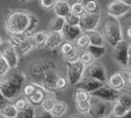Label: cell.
Listing matches in <instances>:
<instances>
[{"label": "cell", "instance_id": "6da1fadb", "mask_svg": "<svg viewBox=\"0 0 131 118\" xmlns=\"http://www.w3.org/2000/svg\"><path fill=\"white\" fill-rule=\"evenodd\" d=\"M38 24L37 15L21 9L9 10L4 18V30L7 33L15 34L18 32H34Z\"/></svg>", "mask_w": 131, "mask_h": 118}, {"label": "cell", "instance_id": "7a4b0ae2", "mask_svg": "<svg viewBox=\"0 0 131 118\" xmlns=\"http://www.w3.org/2000/svg\"><path fill=\"white\" fill-rule=\"evenodd\" d=\"M102 34L105 42H107L111 47H115L120 41L124 39L122 24L117 20V18L108 15L104 22Z\"/></svg>", "mask_w": 131, "mask_h": 118}, {"label": "cell", "instance_id": "3957f363", "mask_svg": "<svg viewBox=\"0 0 131 118\" xmlns=\"http://www.w3.org/2000/svg\"><path fill=\"white\" fill-rule=\"evenodd\" d=\"M111 107H112V102H107L91 96L90 110L88 113L92 118L108 117L111 116Z\"/></svg>", "mask_w": 131, "mask_h": 118}, {"label": "cell", "instance_id": "277c9868", "mask_svg": "<svg viewBox=\"0 0 131 118\" xmlns=\"http://www.w3.org/2000/svg\"><path fill=\"white\" fill-rule=\"evenodd\" d=\"M66 70H67V80L70 85L76 86L83 77L85 72V66L81 64L80 61L74 63H65Z\"/></svg>", "mask_w": 131, "mask_h": 118}, {"label": "cell", "instance_id": "5b68a950", "mask_svg": "<svg viewBox=\"0 0 131 118\" xmlns=\"http://www.w3.org/2000/svg\"><path fill=\"white\" fill-rule=\"evenodd\" d=\"M113 58L122 67L127 68L129 63V44L124 39L113 47Z\"/></svg>", "mask_w": 131, "mask_h": 118}, {"label": "cell", "instance_id": "8992f818", "mask_svg": "<svg viewBox=\"0 0 131 118\" xmlns=\"http://www.w3.org/2000/svg\"><path fill=\"white\" fill-rule=\"evenodd\" d=\"M84 76H88L93 79H96L103 84H106L107 79H108V75H107V72H106L104 65L98 61H95L93 64L85 68Z\"/></svg>", "mask_w": 131, "mask_h": 118}, {"label": "cell", "instance_id": "52a82bcc", "mask_svg": "<svg viewBox=\"0 0 131 118\" xmlns=\"http://www.w3.org/2000/svg\"><path fill=\"white\" fill-rule=\"evenodd\" d=\"M60 73L58 72L57 66L53 68L47 70L42 75V84L41 86L43 87V89L47 91L48 93L52 94H57L56 90V81L58 78V76Z\"/></svg>", "mask_w": 131, "mask_h": 118}, {"label": "cell", "instance_id": "ba28073f", "mask_svg": "<svg viewBox=\"0 0 131 118\" xmlns=\"http://www.w3.org/2000/svg\"><path fill=\"white\" fill-rule=\"evenodd\" d=\"M101 20L100 14H88L85 12L80 17L79 27L82 32H87L94 31L98 28L99 23Z\"/></svg>", "mask_w": 131, "mask_h": 118}, {"label": "cell", "instance_id": "9c48e42d", "mask_svg": "<svg viewBox=\"0 0 131 118\" xmlns=\"http://www.w3.org/2000/svg\"><path fill=\"white\" fill-rule=\"evenodd\" d=\"M131 7L122 0H111L106 6V11L109 16L118 18L128 14Z\"/></svg>", "mask_w": 131, "mask_h": 118}, {"label": "cell", "instance_id": "30bf717a", "mask_svg": "<svg viewBox=\"0 0 131 118\" xmlns=\"http://www.w3.org/2000/svg\"><path fill=\"white\" fill-rule=\"evenodd\" d=\"M121 91L115 90L112 88H110L107 84H103L102 87H100L96 90L90 93V96L96 97L102 100L107 101V102H114L119 98Z\"/></svg>", "mask_w": 131, "mask_h": 118}, {"label": "cell", "instance_id": "8fae6325", "mask_svg": "<svg viewBox=\"0 0 131 118\" xmlns=\"http://www.w3.org/2000/svg\"><path fill=\"white\" fill-rule=\"evenodd\" d=\"M0 54L4 57V59L7 61L11 70H15L18 66L19 56L15 51V48L12 46L8 41L3 42V45L0 50Z\"/></svg>", "mask_w": 131, "mask_h": 118}, {"label": "cell", "instance_id": "7c38bea8", "mask_svg": "<svg viewBox=\"0 0 131 118\" xmlns=\"http://www.w3.org/2000/svg\"><path fill=\"white\" fill-rule=\"evenodd\" d=\"M0 93L2 94V96L9 102L14 101L21 95V90L13 86L5 78L0 80Z\"/></svg>", "mask_w": 131, "mask_h": 118}, {"label": "cell", "instance_id": "4fadbf2b", "mask_svg": "<svg viewBox=\"0 0 131 118\" xmlns=\"http://www.w3.org/2000/svg\"><path fill=\"white\" fill-rule=\"evenodd\" d=\"M102 85H103V83L100 82L96 79L91 78V77L83 75V77L80 79V82L76 85V89H83L85 91H87L88 93H91L92 91L96 90L100 87H102Z\"/></svg>", "mask_w": 131, "mask_h": 118}, {"label": "cell", "instance_id": "5bb4252c", "mask_svg": "<svg viewBox=\"0 0 131 118\" xmlns=\"http://www.w3.org/2000/svg\"><path fill=\"white\" fill-rule=\"evenodd\" d=\"M63 41H64V39H63L61 32H48L47 39L44 43L43 48L49 50H54L56 49H58Z\"/></svg>", "mask_w": 131, "mask_h": 118}, {"label": "cell", "instance_id": "9a60e30c", "mask_svg": "<svg viewBox=\"0 0 131 118\" xmlns=\"http://www.w3.org/2000/svg\"><path fill=\"white\" fill-rule=\"evenodd\" d=\"M110 88H112L115 90L118 91H122L124 90V87L126 86L125 84V80H124V75L122 74L121 72H116L113 74H111L107 79V83H106Z\"/></svg>", "mask_w": 131, "mask_h": 118}, {"label": "cell", "instance_id": "2e32d148", "mask_svg": "<svg viewBox=\"0 0 131 118\" xmlns=\"http://www.w3.org/2000/svg\"><path fill=\"white\" fill-rule=\"evenodd\" d=\"M6 80L9 83H11L13 86H15L16 89H18L19 90L22 91V88L26 84V74L21 71H17L15 69V72H12L10 75L6 76Z\"/></svg>", "mask_w": 131, "mask_h": 118}, {"label": "cell", "instance_id": "e0dca14e", "mask_svg": "<svg viewBox=\"0 0 131 118\" xmlns=\"http://www.w3.org/2000/svg\"><path fill=\"white\" fill-rule=\"evenodd\" d=\"M82 33L79 26H69L65 24L61 31V34L65 41L73 42Z\"/></svg>", "mask_w": 131, "mask_h": 118}, {"label": "cell", "instance_id": "ac0fdd59", "mask_svg": "<svg viewBox=\"0 0 131 118\" xmlns=\"http://www.w3.org/2000/svg\"><path fill=\"white\" fill-rule=\"evenodd\" d=\"M47 91L43 89V87L39 85V87L36 89V91L27 98L28 100V103L33 106L34 108H37V107H40V105L42 103V101L44 100L45 96L47 95Z\"/></svg>", "mask_w": 131, "mask_h": 118}, {"label": "cell", "instance_id": "d6986e66", "mask_svg": "<svg viewBox=\"0 0 131 118\" xmlns=\"http://www.w3.org/2000/svg\"><path fill=\"white\" fill-rule=\"evenodd\" d=\"M53 10L55 11L56 16L62 18H64L69 12H71L70 4L68 1H59V0H58L56 2L54 8H53Z\"/></svg>", "mask_w": 131, "mask_h": 118}, {"label": "cell", "instance_id": "ffe728a7", "mask_svg": "<svg viewBox=\"0 0 131 118\" xmlns=\"http://www.w3.org/2000/svg\"><path fill=\"white\" fill-rule=\"evenodd\" d=\"M34 32H18V33H15V34H10L8 37V42L11 44L13 47H15L19 45L20 43L26 41L27 39H29L32 36Z\"/></svg>", "mask_w": 131, "mask_h": 118}, {"label": "cell", "instance_id": "44dd1931", "mask_svg": "<svg viewBox=\"0 0 131 118\" xmlns=\"http://www.w3.org/2000/svg\"><path fill=\"white\" fill-rule=\"evenodd\" d=\"M84 33L87 35L89 42H90V45H94V46H104L105 40H104L103 34L101 32H99L97 30H94V31H90V32H84Z\"/></svg>", "mask_w": 131, "mask_h": 118}, {"label": "cell", "instance_id": "7402d4cb", "mask_svg": "<svg viewBox=\"0 0 131 118\" xmlns=\"http://www.w3.org/2000/svg\"><path fill=\"white\" fill-rule=\"evenodd\" d=\"M48 32L47 31H38L35 32L31 36L35 48H43V45L47 39Z\"/></svg>", "mask_w": 131, "mask_h": 118}, {"label": "cell", "instance_id": "603a6c76", "mask_svg": "<svg viewBox=\"0 0 131 118\" xmlns=\"http://www.w3.org/2000/svg\"><path fill=\"white\" fill-rule=\"evenodd\" d=\"M14 48H15L17 55L20 56V55H25V54H29L33 49H35V46H34L33 41H32L31 37H30L29 39H27L26 41L22 42V43H20L17 46L14 47Z\"/></svg>", "mask_w": 131, "mask_h": 118}, {"label": "cell", "instance_id": "cb8c5ba5", "mask_svg": "<svg viewBox=\"0 0 131 118\" xmlns=\"http://www.w3.org/2000/svg\"><path fill=\"white\" fill-rule=\"evenodd\" d=\"M18 111H16L14 104L9 102L0 109V115L5 118H16Z\"/></svg>", "mask_w": 131, "mask_h": 118}, {"label": "cell", "instance_id": "d4e9b609", "mask_svg": "<svg viewBox=\"0 0 131 118\" xmlns=\"http://www.w3.org/2000/svg\"><path fill=\"white\" fill-rule=\"evenodd\" d=\"M68 111V106L65 102L63 101H57L55 106L51 111V113L53 114L54 117H61L65 114Z\"/></svg>", "mask_w": 131, "mask_h": 118}, {"label": "cell", "instance_id": "484cf974", "mask_svg": "<svg viewBox=\"0 0 131 118\" xmlns=\"http://www.w3.org/2000/svg\"><path fill=\"white\" fill-rule=\"evenodd\" d=\"M65 25V20L64 18L62 17H58V16H56L55 18H53L49 24V31L48 32H61L63 27Z\"/></svg>", "mask_w": 131, "mask_h": 118}, {"label": "cell", "instance_id": "4316f807", "mask_svg": "<svg viewBox=\"0 0 131 118\" xmlns=\"http://www.w3.org/2000/svg\"><path fill=\"white\" fill-rule=\"evenodd\" d=\"M127 110L122 105L118 100L112 102V107H111V116L112 118H120L124 116Z\"/></svg>", "mask_w": 131, "mask_h": 118}, {"label": "cell", "instance_id": "83f0119b", "mask_svg": "<svg viewBox=\"0 0 131 118\" xmlns=\"http://www.w3.org/2000/svg\"><path fill=\"white\" fill-rule=\"evenodd\" d=\"M85 12L88 14H100L101 6L98 0H86L83 1Z\"/></svg>", "mask_w": 131, "mask_h": 118}, {"label": "cell", "instance_id": "f1b7e54d", "mask_svg": "<svg viewBox=\"0 0 131 118\" xmlns=\"http://www.w3.org/2000/svg\"><path fill=\"white\" fill-rule=\"evenodd\" d=\"M57 99L55 97V94H52V93H47V95L45 96L44 100L42 101V103L40 105V107L42 108L43 110L47 111H50L53 110V108L55 106L56 102H57Z\"/></svg>", "mask_w": 131, "mask_h": 118}, {"label": "cell", "instance_id": "f546056e", "mask_svg": "<svg viewBox=\"0 0 131 118\" xmlns=\"http://www.w3.org/2000/svg\"><path fill=\"white\" fill-rule=\"evenodd\" d=\"M87 50L93 55V57L97 60L104 56L106 53V49L104 46H94V45H89L87 48Z\"/></svg>", "mask_w": 131, "mask_h": 118}, {"label": "cell", "instance_id": "4dcf8cb0", "mask_svg": "<svg viewBox=\"0 0 131 118\" xmlns=\"http://www.w3.org/2000/svg\"><path fill=\"white\" fill-rule=\"evenodd\" d=\"M127 111L131 110V93L129 91H121L119 98L117 99Z\"/></svg>", "mask_w": 131, "mask_h": 118}, {"label": "cell", "instance_id": "1f68e13d", "mask_svg": "<svg viewBox=\"0 0 131 118\" xmlns=\"http://www.w3.org/2000/svg\"><path fill=\"white\" fill-rule=\"evenodd\" d=\"M70 10H71L72 14L78 15L80 17L83 14H85L83 2H80V1H73V3L70 4Z\"/></svg>", "mask_w": 131, "mask_h": 118}, {"label": "cell", "instance_id": "d6a6232c", "mask_svg": "<svg viewBox=\"0 0 131 118\" xmlns=\"http://www.w3.org/2000/svg\"><path fill=\"white\" fill-rule=\"evenodd\" d=\"M75 41H76V48H78L79 50H87V48L90 45L87 35L84 32H82Z\"/></svg>", "mask_w": 131, "mask_h": 118}, {"label": "cell", "instance_id": "836d02e7", "mask_svg": "<svg viewBox=\"0 0 131 118\" xmlns=\"http://www.w3.org/2000/svg\"><path fill=\"white\" fill-rule=\"evenodd\" d=\"M96 59L93 57V55H92L87 50H82L80 54V62L81 64H83L85 67H88V66H90L91 64H93Z\"/></svg>", "mask_w": 131, "mask_h": 118}, {"label": "cell", "instance_id": "e575fe53", "mask_svg": "<svg viewBox=\"0 0 131 118\" xmlns=\"http://www.w3.org/2000/svg\"><path fill=\"white\" fill-rule=\"evenodd\" d=\"M68 85H69V83H68L67 78H66L65 76L60 74L58 76V78L57 79V81H56V90H57V93L65 91L67 88H68Z\"/></svg>", "mask_w": 131, "mask_h": 118}, {"label": "cell", "instance_id": "d590c367", "mask_svg": "<svg viewBox=\"0 0 131 118\" xmlns=\"http://www.w3.org/2000/svg\"><path fill=\"white\" fill-rule=\"evenodd\" d=\"M38 87H39V84H37V83H26L25 85L23 86V88H22L21 94H23L24 97L28 98L36 91V89Z\"/></svg>", "mask_w": 131, "mask_h": 118}, {"label": "cell", "instance_id": "8d00e7d4", "mask_svg": "<svg viewBox=\"0 0 131 118\" xmlns=\"http://www.w3.org/2000/svg\"><path fill=\"white\" fill-rule=\"evenodd\" d=\"M30 73L35 76V77H38L43 75V68H42V64H41V61L40 62H34L30 66Z\"/></svg>", "mask_w": 131, "mask_h": 118}, {"label": "cell", "instance_id": "74e56055", "mask_svg": "<svg viewBox=\"0 0 131 118\" xmlns=\"http://www.w3.org/2000/svg\"><path fill=\"white\" fill-rule=\"evenodd\" d=\"M74 100L75 102H80V101H87L90 100V93H88L87 91H85L83 89H76V90L74 91Z\"/></svg>", "mask_w": 131, "mask_h": 118}, {"label": "cell", "instance_id": "f35d334b", "mask_svg": "<svg viewBox=\"0 0 131 118\" xmlns=\"http://www.w3.org/2000/svg\"><path fill=\"white\" fill-rule=\"evenodd\" d=\"M80 50L78 48H75L70 54L64 55L63 58H64L65 63H74V62L80 61Z\"/></svg>", "mask_w": 131, "mask_h": 118}, {"label": "cell", "instance_id": "ab89813d", "mask_svg": "<svg viewBox=\"0 0 131 118\" xmlns=\"http://www.w3.org/2000/svg\"><path fill=\"white\" fill-rule=\"evenodd\" d=\"M11 71V68L7 61L4 59V57L0 54V80L6 78V76Z\"/></svg>", "mask_w": 131, "mask_h": 118}, {"label": "cell", "instance_id": "60d3db41", "mask_svg": "<svg viewBox=\"0 0 131 118\" xmlns=\"http://www.w3.org/2000/svg\"><path fill=\"white\" fill-rule=\"evenodd\" d=\"M13 104H14V106L15 107V109H16L17 111H23V110H25L26 108L28 107V105H29L27 98L24 96L17 97L16 99L14 100V103Z\"/></svg>", "mask_w": 131, "mask_h": 118}, {"label": "cell", "instance_id": "b9f144b4", "mask_svg": "<svg viewBox=\"0 0 131 118\" xmlns=\"http://www.w3.org/2000/svg\"><path fill=\"white\" fill-rule=\"evenodd\" d=\"M75 103H76L77 111H79L80 114H86V113L89 112V110H90V100L75 102Z\"/></svg>", "mask_w": 131, "mask_h": 118}, {"label": "cell", "instance_id": "7bdbcfd3", "mask_svg": "<svg viewBox=\"0 0 131 118\" xmlns=\"http://www.w3.org/2000/svg\"><path fill=\"white\" fill-rule=\"evenodd\" d=\"M75 48H76V46L73 44V42L65 41V40H64L61 43V45L59 46V50H60V53H61L62 56H64L66 54H70Z\"/></svg>", "mask_w": 131, "mask_h": 118}, {"label": "cell", "instance_id": "ee69618b", "mask_svg": "<svg viewBox=\"0 0 131 118\" xmlns=\"http://www.w3.org/2000/svg\"><path fill=\"white\" fill-rule=\"evenodd\" d=\"M122 32H123V37L124 40L126 41L129 45L131 44V21L125 22L124 26H122Z\"/></svg>", "mask_w": 131, "mask_h": 118}, {"label": "cell", "instance_id": "f6af8a7d", "mask_svg": "<svg viewBox=\"0 0 131 118\" xmlns=\"http://www.w3.org/2000/svg\"><path fill=\"white\" fill-rule=\"evenodd\" d=\"M34 114H35V108L29 104L25 110L18 111L16 118H34Z\"/></svg>", "mask_w": 131, "mask_h": 118}, {"label": "cell", "instance_id": "bcb514c9", "mask_svg": "<svg viewBox=\"0 0 131 118\" xmlns=\"http://www.w3.org/2000/svg\"><path fill=\"white\" fill-rule=\"evenodd\" d=\"M34 118H55L50 111L43 110L41 107L35 108V114Z\"/></svg>", "mask_w": 131, "mask_h": 118}, {"label": "cell", "instance_id": "7dc6e473", "mask_svg": "<svg viewBox=\"0 0 131 118\" xmlns=\"http://www.w3.org/2000/svg\"><path fill=\"white\" fill-rule=\"evenodd\" d=\"M64 20H65V24H67V25L79 26V23H80V16L74 15L72 12H69V14L64 17Z\"/></svg>", "mask_w": 131, "mask_h": 118}, {"label": "cell", "instance_id": "c3c4849f", "mask_svg": "<svg viewBox=\"0 0 131 118\" xmlns=\"http://www.w3.org/2000/svg\"><path fill=\"white\" fill-rule=\"evenodd\" d=\"M58 0H39L40 7L44 10H53Z\"/></svg>", "mask_w": 131, "mask_h": 118}, {"label": "cell", "instance_id": "681fc988", "mask_svg": "<svg viewBox=\"0 0 131 118\" xmlns=\"http://www.w3.org/2000/svg\"><path fill=\"white\" fill-rule=\"evenodd\" d=\"M122 74L124 75V80H125V84L128 86H131V69L126 68L124 71H122Z\"/></svg>", "mask_w": 131, "mask_h": 118}, {"label": "cell", "instance_id": "f907efd6", "mask_svg": "<svg viewBox=\"0 0 131 118\" xmlns=\"http://www.w3.org/2000/svg\"><path fill=\"white\" fill-rule=\"evenodd\" d=\"M7 103H9V101H7L5 98H4L3 96H2V94H1V93H0V109L3 107V106H5Z\"/></svg>", "mask_w": 131, "mask_h": 118}, {"label": "cell", "instance_id": "816d5d0a", "mask_svg": "<svg viewBox=\"0 0 131 118\" xmlns=\"http://www.w3.org/2000/svg\"><path fill=\"white\" fill-rule=\"evenodd\" d=\"M127 68L131 69V44L129 45V63H128Z\"/></svg>", "mask_w": 131, "mask_h": 118}, {"label": "cell", "instance_id": "f5cc1de1", "mask_svg": "<svg viewBox=\"0 0 131 118\" xmlns=\"http://www.w3.org/2000/svg\"><path fill=\"white\" fill-rule=\"evenodd\" d=\"M120 118H131V110L130 111H128L124 116H122V117H120Z\"/></svg>", "mask_w": 131, "mask_h": 118}, {"label": "cell", "instance_id": "db71d44e", "mask_svg": "<svg viewBox=\"0 0 131 118\" xmlns=\"http://www.w3.org/2000/svg\"><path fill=\"white\" fill-rule=\"evenodd\" d=\"M124 2L127 4V5H129L131 7V0H124Z\"/></svg>", "mask_w": 131, "mask_h": 118}, {"label": "cell", "instance_id": "11a10c76", "mask_svg": "<svg viewBox=\"0 0 131 118\" xmlns=\"http://www.w3.org/2000/svg\"><path fill=\"white\" fill-rule=\"evenodd\" d=\"M3 40L1 39V37H0V50H1V47H2V45H3Z\"/></svg>", "mask_w": 131, "mask_h": 118}, {"label": "cell", "instance_id": "9f6ffc18", "mask_svg": "<svg viewBox=\"0 0 131 118\" xmlns=\"http://www.w3.org/2000/svg\"><path fill=\"white\" fill-rule=\"evenodd\" d=\"M28 1H30V0H20V2H22V3H26Z\"/></svg>", "mask_w": 131, "mask_h": 118}, {"label": "cell", "instance_id": "6f0895ef", "mask_svg": "<svg viewBox=\"0 0 131 118\" xmlns=\"http://www.w3.org/2000/svg\"><path fill=\"white\" fill-rule=\"evenodd\" d=\"M71 118H83V117H80V116H74V117H71Z\"/></svg>", "mask_w": 131, "mask_h": 118}, {"label": "cell", "instance_id": "680465c9", "mask_svg": "<svg viewBox=\"0 0 131 118\" xmlns=\"http://www.w3.org/2000/svg\"><path fill=\"white\" fill-rule=\"evenodd\" d=\"M73 1H80V2H83L84 0H73Z\"/></svg>", "mask_w": 131, "mask_h": 118}, {"label": "cell", "instance_id": "91938a15", "mask_svg": "<svg viewBox=\"0 0 131 118\" xmlns=\"http://www.w3.org/2000/svg\"><path fill=\"white\" fill-rule=\"evenodd\" d=\"M59 1H68V0H59Z\"/></svg>", "mask_w": 131, "mask_h": 118}, {"label": "cell", "instance_id": "94428289", "mask_svg": "<svg viewBox=\"0 0 131 118\" xmlns=\"http://www.w3.org/2000/svg\"><path fill=\"white\" fill-rule=\"evenodd\" d=\"M104 118H112L111 116H108V117H104Z\"/></svg>", "mask_w": 131, "mask_h": 118}, {"label": "cell", "instance_id": "6125c7cd", "mask_svg": "<svg viewBox=\"0 0 131 118\" xmlns=\"http://www.w3.org/2000/svg\"><path fill=\"white\" fill-rule=\"evenodd\" d=\"M0 118H5V117H3V116H1V115H0Z\"/></svg>", "mask_w": 131, "mask_h": 118}, {"label": "cell", "instance_id": "be15d7a7", "mask_svg": "<svg viewBox=\"0 0 131 118\" xmlns=\"http://www.w3.org/2000/svg\"><path fill=\"white\" fill-rule=\"evenodd\" d=\"M122 1H124V0H122Z\"/></svg>", "mask_w": 131, "mask_h": 118}]
</instances>
